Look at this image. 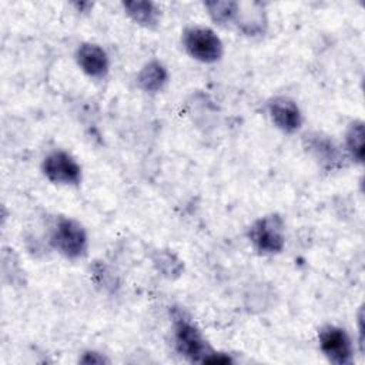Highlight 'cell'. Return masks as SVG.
I'll list each match as a JSON object with an SVG mask.
<instances>
[{"label":"cell","mask_w":365,"mask_h":365,"mask_svg":"<svg viewBox=\"0 0 365 365\" xmlns=\"http://www.w3.org/2000/svg\"><path fill=\"white\" fill-rule=\"evenodd\" d=\"M51 247L67 259H78L87 254L88 237L86 228L74 218L58 215L50 230Z\"/></svg>","instance_id":"6da1fadb"},{"label":"cell","mask_w":365,"mask_h":365,"mask_svg":"<svg viewBox=\"0 0 365 365\" xmlns=\"http://www.w3.org/2000/svg\"><path fill=\"white\" fill-rule=\"evenodd\" d=\"M173 339L175 351L190 362L204 364L212 352L201 329L182 312L173 315Z\"/></svg>","instance_id":"7a4b0ae2"},{"label":"cell","mask_w":365,"mask_h":365,"mask_svg":"<svg viewBox=\"0 0 365 365\" xmlns=\"http://www.w3.org/2000/svg\"><path fill=\"white\" fill-rule=\"evenodd\" d=\"M247 237L258 254H279L285 247V224L282 217L274 212L259 217L250 225Z\"/></svg>","instance_id":"3957f363"},{"label":"cell","mask_w":365,"mask_h":365,"mask_svg":"<svg viewBox=\"0 0 365 365\" xmlns=\"http://www.w3.org/2000/svg\"><path fill=\"white\" fill-rule=\"evenodd\" d=\"M181 44L191 58L204 64L217 63L224 54L220 36L205 26L185 27L181 33Z\"/></svg>","instance_id":"277c9868"},{"label":"cell","mask_w":365,"mask_h":365,"mask_svg":"<svg viewBox=\"0 0 365 365\" xmlns=\"http://www.w3.org/2000/svg\"><path fill=\"white\" fill-rule=\"evenodd\" d=\"M302 145L307 154L325 171H338L346 164L345 150L328 134L321 131L307 133L302 138Z\"/></svg>","instance_id":"5b68a950"},{"label":"cell","mask_w":365,"mask_h":365,"mask_svg":"<svg viewBox=\"0 0 365 365\" xmlns=\"http://www.w3.org/2000/svg\"><path fill=\"white\" fill-rule=\"evenodd\" d=\"M318 345L322 355L334 365H351L354 362L355 346L349 334L332 324H327L318 331Z\"/></svg>","instance_id":"8992f818"},{"label":"cell","mask_w":365,"mask_h":365,"mask_svg":"<svg viewBox=\"0 0 365 365\" xmlns=\"http://www.w3.org/2000/svg\"><path fill=\"white\" fill-rule=\"evenodd\" d=\"M43 175L57 185H78L81 182V165L64 150H54L41 161Z\"/></svg>","instance_id":"52a82bcc"},{"label":"cell","mask_w":365,"mask_h":365,"mask_svg":"<svg viewBox=\"0 0 365 365\" xmlns=\"http://www.w3.org/2000/svg\"><path fill=\"white\" fill-rule=\"evenodd\" d=\"M267 113L272 124L285 134H294L302 127V113L295 100L275 96L267 103Z\"/></svg>","instance_id":"ba28073f"},{"label":"cell","mask_w":365,"mask_h":365,"mask_svg":"<svg viewBox=\"0 0 365 365\" xmlns=\"http://www.w3.org/2000/svg\"><path fill=\"white\" fill-rule=\"evenodd\" d=\"M74 60L80 70L90 78H106L110 71V60L106 50L96 43H81L77 46Z\"/></svg>","instance_id":"9c48e42d"},{"label":"cell","mask_w":365,"mask_h":365,"mask_svg":"<svg viewBox=\"0 0 365 365\" xmlns=\"http://www.w3.org/2000/svg\"><path fill=\"white\" fill-rule=\"evenodd\" d=\"M234 24L245 36L255 37L264 34L268 26L264 6L258 1H237Z\"/></svg>","instance_id":"30bf717a"},{"label":"cell","mask_w":365,"mask_h":365,"mask_svg":"<svg viewBox=\"0 0 365 365\" xmlns=\"http://www.w3.org/2000/svg\"><path fill=\"white\" fill-rule=\"evenodd\" d=\"M135 83L141 91L147 94H155L161 91L168 83V70L161 61L150 60L138 70Z\"/></svg>","instance_id":"8fae6325"},{"label":"cell","mask_w":365,"mask_h":365,"mask_svg":"<svg viewBox=\"0 0 365 365\" xmlns=\"http://www.w3.org/2000/svg\"><path fill=\"white\" fill-rule=\"evenodd\" d=\"M123 7L125 10V14L134 23L145 29H154L158 24L161 17L158 7L151 1H143V0L124 1Z\"/></svg>","instance_id":"7c38bea8"},{"label":"cell","mask_w":365,"mask_h":365,"mask_svg":"<svg viewBox=\"0 0 365 365\" xmlns=\"http://www.w3.org/2000/svg\"><path fill=\"white\" fill-rule=\"evenodd\" d=\"M365 127L362 120H354L345 131V154L356 164L364 163L365 157Z\"/></svg>","instance_id":"4fadbf2b"},{"label":"cell","mask_w":365,"mask_h":365,"mask_svg":"<svg viewBox=\"0 0 365 365\" xmlns=\"http://www.w3.org/2000/svg\"><path fill=\"white\" fill-rule=\"evenodd\" d=\"M210 19L217 24H228L234 21L237 11V1H207L204 4Z\"/></svg>","instance_id":"5bb4252c"},{"label":"cell","mask_w":365,"mask_h":365,"mask_svg":"<svg viewBox=\"0 0 365 365\" xmlns=\"http://www.w3.org/2000/svg\"><path fill=\"white\" fill-rule=\"evenodd\" d=\"M153 262L155 268L167 278L178 277L182 271L181 259H178L177 255H174L171 251H167V250H158L155 252V257L153 258Z\"/></svg>","instance_id":"9a60e30c"},{"label":"cell","mask_w":365,"mask_h":365,"mask_svg":"<svg viewBox=\"0 0 365 365\" xmlns=\"http://www.w3.org/2000/svg\"><path fill=\"white\" fill-rule=\"evenodd\" d=\"M78 362L87 364V365H90V364H97V365H100V364H108L110 359H108L106 355H103L101 352H97V351H86V352H83L81 356L78 358Z\"/></svg>","instance_id":"2e32d148"},{"label":"cell","mask_w":365,"mask_h":365,"mask_svg":"<svg viewBox=\"0 0 365 365\" xmlns=\"http://www.w3.org/2000/svg\"><path fill=\"white\" fill-rule=\"evenodd\" d=\"M234 359L225 354V352H218L215 349H212V352L205 358L204 364H218V365H227V364H232Z\"/></svg>","instance_id":"e0dca14e"},{"label":"cell","mask_w":365,"mask_h":365,"mask_svg":"<svg viewBox=\"0 0 365 365\" xmlns=\"http://www.w3.org/2000/svg\"><path fill=\"white\" fill-rule=\"evenodd\" d=\"M362 321H364V312H362V307L359 308V314H358V332H359V349L361 352L364 351V327H362Z\"/></svg>","instance_id":"ac0fdd59"}]
</instances>
